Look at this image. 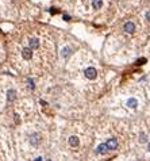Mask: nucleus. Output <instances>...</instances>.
I'll return each mask as SVG.
<instances>
[{
  "label": "nucleus",
  "mask_w": 150,
  "mask_h": 161,
  "mask_svg": "<svg viewBox=\"0 0 150 161\" xmlns=\"http://www.w3.org/2000/svg\"><path fill=\"white\" fill-rule=\"evenodd\" d=\"M84 74H85V77H87V79H89V80H95V79L98 77V70L95 69L93 67H89V68H87V69H85Z\"/></svg>",
  "instance_id": "nucleus-1"
},
{
  "label": "nucleus",
  "mask_w": 150,
  "mask_h": 161,
  "mask_svg": "<svg viewBox=\"0 0 150 161\" xmlns=\"http://www.w3.org/2000/svg\"><path fill=\"white\" fill-rule=\"evenodd\" d=\"M105 145H107V148H108V150H116L118 146H119L118 140H116V138H110V140H107Z\"/></svg>",
  "instance_id": "nucleus-2"
},
{
  "label": "nucleus",
  "mask_w": 150,
  "mask_h": 161,
  "mask_svg": "<svg viewBox=\"0 0 150 161\" xmlns=\"http://www.w3.org/2000/svg\"><path fill=\"white\" fill-rule=\"evenodd\" d=\"M41 134L39 133H33L31 135H30V144L34 145V146H37V145L41 144Z\"/></svg>",
  "instance_id": "nucleus-3"
},
{
  "label": "nucleus",
  "mask_w": 150,
  "mask_h": 161,
  "mask_svg": "<svg viewBox=\"0 0 150 161\" xmlns=\"http://www.w3.org/2000/svg\"><path fill=\"white\" fill-rule=\"evenodd\" d=\"M123 30L126 33H129V34H133L135 31V25H134L133 22H126L125 26H123Z\"/></svg>",
  "instance_id": "nucleus-4"
},
{
  "label": "nucleus",
  "mask_w": 150,
  "mask_h": 161,
  "mask_svg": "<svg viewBox=\"0 0 150 161\" xmlns=\"http://www.w3.org/2000/svg\"><path fill=\"white\" fill-rule=\"evenodd\" d=\"M108 153V148L105 144H100L96 148V154H100V156H104V154Z\"/></svg>",
  "instance_id": "nucleus-5"
},
{
  "label": "nucleus",
  "mask_w": 150,
  "mask_h": 161,
  "mask_svg": "<svg viewBox=\"0 0 150 161\" xmlns=\"http://www.w3.org/2000/svg\"><path fill=\"white\" fill-rule=\"evenodd\" d=\"M22 56H23V58H25V60H31L33 49H30V48H25V49L22 50Z\"/></svg>",
  "instance_id": "nucleus-6"
},
{
  "label": "nucleus",
  "mask_w": 150,
  "mask_h": 161,
  "mask_svg": "<svg viewBox=\"0 0 150 161\" xmlns=\"http://www.w3.org/2000/svg\"><path fill=\"white\" fill-rule=\"evenodd\" d=\"M68 142H69V145L72 148H77V146H79V144H80V140H79V137L72 135V137H69Z\"/></svg>",
  "instance_id": "nucleus-7"
},
{
  "label": "nucleus",
  "mask_w": 150,
  "mask_h": 161,
  "mask_svg": "<svg viewBox=\"0 0 150 161\" xmlns=\"http://www.w3.org/2000/svg\"><path fill=\"white\" fill-rule=\"evenodd\" d=\"M127 106H129L130 109H135V107H138V100L135 98L127 99Z\"/></svg>",
  "instance_id": "nucleus-8"
},
{
  "label": "nucleus",
  "mask_w": 150,
  "mask_h": 161,
  "mask_svg": "<svg viewBox=\"0 0 150 161\" xmlns=\"http://www.w3.org/2000/svg\"><path fill=\"white\" fill-rule=\"evenodd\" d=\"M38 48H39V39L38 38L30 39V49H38Z\"/></svg>",
  "instance_id": "nucleus-9"
},
{
  "label": "nucleus",
  "mask_w": 150,
  "mask_h": 161,
  "mask_svg": "<svg viewBox=\"0 0 150 161\" xmlns=\"http://www.w3.org/2000/svg\"><path fill=\"white\" fill-rule=\"evenodd\" d=\"M15 98H16V91H15V89H8V92H7L8 102H12V100H15Z\"/></svg>",
  "instance_id": "nucleus-10"
},
{
  "label": "nucleus",
  "mask_w": 150,
  "mask_h": 161,
  "mask_svg": "<svg viewBox=\"0 0 150 161\" xmlns=\"http://www.w3.org/2000/svg\"><path fill=\"white\" fill-rule=\"evenodd\" d=\"M72 52H73V50L67 46V48H64V49H62V52H61V56H62L64 58H68V57H69L70 54H72Z\"/></svg>",
  "instance_id": "nucleus-11"
},
{
  "label": "nucleus",
  "mask_w": 150,
  "mask_h": 161,
  "mask_svg": "<svg viewBox=\"0 0 150 161\" xmlns=\"http://www.w3.org/2000/svg\"><path fill=\"white\" fill-rule=\"evenodd\" d=\"M103 6V0H92V7L95 10H100Z\"/></svg>",
  "instance_id": "nucleus-12"
},
{
  "label": "nucleus",
  "mask_w": 150,
  "mask_h": 161,
  "mask_svg": "<svg viewBox=\"0 0 150 161\" xmlns=\"http://www.w3.org/2000/svg\"><path fill=\"white\" fill-rule=\"evenodd\" d=\"M147 141V135L145 133H141L139 134V142H146Z\"/></svg>",
  "instance_id": "nucleus-13"
},
{
  "label": "nucleus",
  "mask_w": 150,
  "mask_h": 161,
  "mask_svg": "<svg viewBox=\"0 0 150 161\" xmlns=\"http://www.w3.org/2000/svg\"><path fill=\"white\" fill-rule=\"evenodd\" d=\"M27 83H28V87H30V89H34V88H35L34 81H33L31 79H27Z\"/></svg>",
  "instance_id": "nucleus-14"
},
{
  "label": "nucleus",
  "mask_w": 150,
  "mask_h": 161,
  "mask_svg": "<svg viewBox=\"0 0 150 161\" xmlns=\"http://www.w3.org/2000/svg\"><path fill=\"white\" fill-rule=\"evenodd\" d=\"M145 62H146V58H139V60H137V65H143Z\"/></svg>",
  "instance_id": "nucleus-15"
},
{
  "label": "nucleus",
  "mask_w": 150,
  "mask_h": 161,
  "mask_svg": "<svg viewBox=\"0 0 150 161\" xmlns=\"http://www.w3.org/2000/svg\"><path fill=\"white\" fill-rule=\"evenodd\" d=\"M56 12H58V10H57V8H54V7L50 8V14H52V15H54Z\"/></svg>",
  "instance_id": "nucleus-16"
},
{
  "label": "nucleus",
  "mask_w": 150,
  "mask_h": 161,
  "mask_svg": "<svg viewBox=\"0 0 150 161\" xmlns=\"http://www.w3.org/2000/svg\"><path fill=\"white\" fill-rule=\"evenodd\" d=\"M146 19H147V21L150 22V10H149V11H147V12H146Z\"/></svg>",
  "instance_id": "nucleus-17"
},
{
  "label": "nucleus",
  "mask_w": 150,
  "mask_h": 161,
  "mask_svg": "<svg viewBox=\"0 0 150 161\" xmlns=\"http://www.w3.org/2000/svg\"><path fill=\"white\" fill-rule=\"evenodd\" d=\"M69 19H70V16H69V15H64V21H69Z\"/></svg>",
  "instance_id": "nucleus-18"
},
{
  "label": "nucleus",
  "mask_w": 150,
  "mask_h": 161,
  "mask_svg": "<svg viewBox=\"0 0 150 161\" xmlns=\"http://www.w3.org/2000/svg\"><path fill=\"white\" fill-rule=\"evenodd\" d=\"M34 161H42V157H38V158H35Z\"/></svg>",
  "instance_id": "nucleus-19"
},
{
  "label": "nucleus",
  "mask_w": 150,
  "mask_h": 161,
  "mask_svg": "<svg viewBox=\"0 0 150 161\" xmlns=\"http://www.w3.org/2000/svg\"><path fill=\"white\" fill-rule=\"evenodd\" d=\"M147 150H149V152H150V144H149V145H147Z\"/></svg>",
  "instance_id": "nucleus-20"
},
{
  "label": "nucleus",
  "mask_w": 150,
  "mask_h": 161,
  "mask_svg": "<svg viewBox=\"0 0 150 161\" xmlns=\"http://www.w3.org/2000/svg\"><path fill=\"white\" fill-rule=\"evenodd\" d=\"M46 161H52V160H46Z\"/></svg>",
  "instance_id": "nucleus-21"
}]
</instances>
